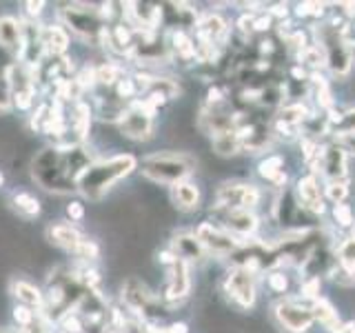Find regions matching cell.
<instances>
[{"label":"cell","mask_w":355,"mask_h":333,"mask_svg":"<svg viewBox=\"0 0 355 333\" xmlns=\"http://www.w3.org/2000/svg\"><path fill=\"white\" fill-rule=\"evenodd\" d=\"M327 14V9H324V5L322 3H302L297 7V16H302V18H306V16H311V18H322Z\"/></svg>","instance_id":"30"},{"label":"cell","mask_w":355,"mask_h":333,"mask_svg":"<svg viewBox=\"0 0 355 333\" xmlns=\"http://www.w3.org/2000/svg\"><path fill=\"white\" fill-rule=\"evenodd\" d=\"M191 291V264L178 258L171 266H166V280L162 287V302L164 305H178Z\"/></svg>","instance_id":"10"},{"label":"cell","mask_w":355,"mask_h":333,"mask_svg":"<svg viewBox=\"0 0 355 333\" xmlns=\"http://www.w3.org/2000/svg\"><path fill=\"white\" fill-rule=\"evenodd\" d=\"M171 189V203L175 205V209L180 211H196L200 205V187L193 185L191 180H184V182H178Z\"/></svg>","instance_id":"19"},{"label":"cell","mask_w":355,"mask_h":333,"mask_svg":"<svg viewBox=\"0 0 355 333\" xmlns=\"http://www.w3.org/2000/svg\"><path fill=\"white\" fill-rule=\"evenodd\" d=\"M153 118H155V111L147 103H142L140 98H136L131 105H127L125 114L120 116L116 125L125 138L144 142V140L153 138V129H155Z\"/></svg>","instance_id":"4"},{"label":"cell","mask_w":355,"mask_h":333,"mask_svg":"<svg viewBox=\"0 0 355 333\" xmlns=\"http://www.w3.org/2000/svg\"><path fill=\"white\" fill-rule=\"evenodd\" d=\"M271 27V16L266 14V16H260V18H253V29L255 31H266Z\"/></svg>","instance_id":"32"},{"label":"cell","mask_w":355,"mask_h":333,"mask_svg":"<svg viewBox=\"0 0 355 333\" xmlns=\"http://www.w3.org/2000/svg\"><path fill=\"white\" fill-rule=\"evenodd\" d=\"M351 49H353V58H355V40L351 42Z\"/></svg>","instance_id":"35"},{"label":"cell","mask_w":355,"mask_h":333,"mask_svg":"<svg viewBox=\"0 0 355 333\" xmlns=\"http://www.w3.org/2000/svg\"><path fill=\"white\" fill-rule=\"evenodd\" d=\"M311 314H313V320L320 322L329 333H347V325H342L338 311L333 309L329 300L324 298L313 300V302H311Z\"/></svg>","instance_id":"18"},{"label":"cell","mask_w":355,"mask_h":333,"mask_svg":"<svg viewBox=\"0 0 355 333\" xmlns=\"http://www.w3.org/2000/svg\"><path fill=\"white\" fill-rule=\"evenodd\" d=\"M193 233L198 242L202 244V249L207 251V255H216V258H231V255H236L244 244H247L238 240L236 236H231V233L222 229L218 222H211V220L200 222Z\"/></svg>","instance_id":"5"},{"label":"cell","mask_w":355,"mask_h":333,"mask_svg":"<svg viewBox=\"0 0 355 333\" xmlns=\"http://www.w3.org/2000/svg\"><path fill=\"white\" fill-rule=\"evenodd\" d=\"M171 251L178 255L180 260H184L187 264L193 262H202L207 258V251L202 249V244L198 242L196 233H178L171 240Z\"/></svg>","instance_id":"17"},{"label":"cell","mask_w":355,"mask_h":333,"mask_svg":"<svg viewBox=\"0 0 355 333\" xmlns=\"http://www.w3.org/2000/svg\"><path fill=\"white\" fill-rule=\"evenodd\" d=\"M333 220L338 222L340 227H353V222H355V216H353V209L349 205H333Z\"/></svg>","instance_id":"28"},{"label":"cell","mask_w":355,"mask_h":333,"mask_svg":"<svg viewBox=\"0 0 355 333\" xmlns=\"http://www.w3.org/2000/svg\"><path fill=\"white\" fill-rule=\"evenodd\" d=\"M11 207H14L16 216L22 218V220L38 218L40 211H42V203L29 191H16L14 196H11Z\"/></svg>","instance_id":"20"},{"label":"cell","mask_w":355,"mask_h":333,"mask_svg":"<svg viewBox=\"0 0 355 333\" xmlns=\"http://www.w3.org/2000/svg\"><path fill=\"white\" fill-rule=\"evenodd\" d=\"M67 216H69V222H80L85 218V205L83 203H69L67 207Z\"/></svg>","instance_id":"31"},{"label":"cell","mask_w":355,"mask_h":333,"mask_svg":"<svg viewBox=\"0 0 355 333\" xmlns=\"http://www.w3.org/2000/svg\"><path fill=\"white\" fill-rule=\"evenodd\" d=\"M324 196L331 200L333 205L344 203V200H347V196H349V182H327Z\"/></svg>","instance_id":"27"},{"label":"cell","mask_w":355,"mask_h":333,"mask_svg":"<svg viewBox=\"0 0 355 333\" xmlns=\"http://www.w3.org/2000/svg\"><path fill=\"white\" fill-rule=\"evenodd\" d=\"M266 284H269L271 291H275V293H284L286 289H288V278H286L284 271L273 269V271L269 273V278H266Z\"/></svg>","instance_id":"29"},{"label":"cell","mask_w":355,"mask_h":333,"mask_svg":"<svg viewBox=\"0 0 355 333\" xmlns=\"http://www.w3.org/2000/svg\"><path fill=\"white\" fill-rule=\"evenodd\" d=\"M349 329H351V331H355V322H351V325H349Z\"/></svg>","instance_id":"36"},{"label":"cell","mask_w":355,"mask_h":333,"mask_svg":"<svg viewBox=\"0 0 355 333\" xmlns=\"http://www.w3.org/2000/svg\"><path fill=\"white\" fill-rule=\"evenodd\" d=\"M22 38H25V22L14 16L0 18V49L18 56L22 51Z\"/></svg>","instance_id":"15"},{"label":"cell","mask_w":355,"mask_h":333,"mask_svg":"<svg viewBox=\"0 0 355 333\" xmlns=\"http://www.w3.org/2000/svg\"><path fill=\"white\" fill-rule=\"evenodd\" d=\"M262 191L249 182H225L216 191V209H249L260 205Z\"/></svg>","instance_id":"8"},{"label":"cell","mask_w":355,"mask_h":333,"mask_svg":"<svg viewBox=\"0 0 355 333\" xmlns=\"http://www.w3.org/2000/svg\"><path fill=\"white\" fill-rule=\"evenodd\" d=\"M297 60L302 67H311L313 71H318L320 67H324V53L318 44H306V47L297 53Z\"/></svg>","instance_id":"26"},{"label":"cell","mask_w":355,"mask_h":333,"mask_svg":"<svg viewBox=\"0 0 355 333\" xmlns=\"http://www.w3.org/2000/svg\"><path fill=\"white\" fill-rule=\"evenodd\" d=\"M40 36H42V47L44 53H49L51 58H62L71 44V33L67 31L60 22H47L40 25Z\"/></svg>","instance_id":"14"},{"label":"cell","mask_w":355,"mask_h":333,"mask_svg":"<svg viewBox=\"0 0 355 333\" xmlns=\"http://www.w3.org/2000/svg\"><path fill=\"white\" fill-rule=\"evenodd\" d=\"M273 320L277 327L286 333H306L313 327V314H311V305L304 300L300 302L297 298H282L280 302L273 305Z\"/></svg>","instance_id":"6"},{"label":"cell","mask_w":355,"mask_h":333,"mask_svg":"<svg viewBox=\"0 0 355 333\" xmlns=\"http://www.w3.org/2000/svg\"><path fill=\"white\" fill-rule=\"evenodd\" d=\"M211 147L218 155L222 158H229V155H236L242 149V140L238 136V129L233 131H225V133H218V136L211 138Z\"/></svg>","instance_id":"22"},{"label":"cell","mask_w":355,"mask_h":333,"mask_svg":"<svg viewBox=\"0 0 355 333\" xmlns=\"http://www.w3.org/2000/svg\"><path fill=\"white\" fill-rule=\"evenodd\" d=\"M196 166L198 160L184 151H155L138 160V171L142 173V178L166 187L189 180Z\"/></svg>","instance_id":"2"},{"label":"cell","mask_w":355,"mask_h":333,"mask_svg":"<svg viewBox=\"0 0 355 333\" xmlns=\"http://www.w3.org/2000/svg\"><path fill=\"white\" fill-rule=\"evenodd\" d=\"M9 291L16 298V305L36 309V311L44 309V291L36 282L27 280V278H14L9 284Z\"/></svg>","instance_id":"16"},{"label":"cell","mask_w":355,"mask_h":333,"mask_svg":"<svg viewBox=\"0 0 355 333\" xmlns=\"http://www.w3.org/2000/svg\"><path fill=\"white\" fill-rule=\"evenodd\" d=\"M295 198L297 205L302 211H309V214L322 216L324 214V196H322V189L315 173L302 176L295 185Z\"/></svg>","instance_id":"13"},{"label":"cell","mask_w":355,"mask_h":333,"mask_svg":"<svg viewBox=\"0 0 355 333\" xmlns=\"http://www.w3.org/2000/svg\"><path fill=\"white\" fill-rule=\"evenodd\" d=\"M347 333H355V331H351V329H349V325H347Z\"/></svg>","instance_id":"37"},{"label":"cell","mask_w":355,"mask_h":333,"mask_svg":"<svg viewBox=\"0 0 355 333\" xmlns=\"http://www.w3.org/2000/svg\"><path fill=\"white\" fill-rule=\"evenodd\" d=\"M329 133H336L338 138L355 136V109L342 111V114H331L329 118Z\"/></svg>","instance_id":"23"},{"label":"cell","mask_w":355,"mask_h":333,"mask_svg":"<svg viewBox=\"0 0 355 333\" xmlns=\"http://www.w3.org/2000/svg\"><path fill=\"white\" fill-rule=\"evenodd\" d=\"M3 185H5V173L0 171V187H3Z\"/></svg>","instance_id":"34"},{"label":"cell","mask_w":355,"mask_h":333,"mask_svg":"<svg viewBox=\"0 0 355 333\" xmlns=\"http://www.w3.org/2000/svg\"><path fill=\"white\" fill-rule=\"evenodd\" d=\"M320 169L329 182H347L349 178V153L340 142H331L322 147L320 153Z\"/></svg>","instance_id":"11"},{"label":"cell","mask_w":355,"mask_h":333,"mask_svg":"<svg viewBox=\"0 0 355 333\" xmlns=\"http://www.w3.org/2000/svg\"><path fill=\"white\" fill-rule=\"evenodd\" d=\"M309 118H311L309 116V109L304 105H300V103L282 107L280 109V116H277V120H282V122H286V125H291V127H300Z\"/></svg>","instance_id":"25"},{"label":"cell","mask_w":355,"mask_h":333,"mask_svg":"<svg viewBox=\"0 0 355 333\" xmlns=\"http://www.w3.org/2000/svg\"><path fill=\"white\" fill-rule=\"evenodd\" d=\"M313 36L318 47L324 53V67L336 78H347L353 67V49L349 40V22L338 27L336 22L313 27Z\"/></svg>","instance_id":"3"},{"label":"cell","mask_w":355,"mask_h":333,"mask_svg":"<svg viewBox=\"0 0 355 333\" xmlns=\"http://www.w3.org/2000/svg\"><path fill=\"white\" fill-rule=\"evenodd\" d=\"M286 14H288V9H286V5H275L273 9H269V16H277V18H286Z\"/></svg>","instance_id":"33"},{"label":"cell","mask_w":355,"mask_h":333,"mask_svg":"<svg viewBox=\"0 0 355 333\" xmlns=\"http://www.w3.org/2000/svg\"><path fill=\"white\" fill-rule=\"evenodd\" d=\"M336 260L340 264L342 273H349L355 269V236L342 238L336 249Z\"/></svg>","instance_id":"24"},{"label":"cell","mask_w":355,"mask_h":333,"mask_svg":"<svg viewBox=\"0 0 355 333\" xmlns=\"http://www.w3.org/2000/svg\"><path fill=\"white\" fill-rule=\"evenodd\" d=\"M258 173L266 178L269 182L282 187L286 182V173H284V158L282 155H266V158L258 164Z\"/></svg>","instance_id":"21"},{"label":"cell","mask_w":355,"mask_h":333,"mask_svg":"<svg viewBox=\"0 0 355 333\" xmlns=\"http://www.w3.org/2000/svg\"><path fill=\"white\" fill-rule=\"evenodd\" d=\"M138 169V158L133 153H116L109 158H96L78 176L76 194L89 203H100L120 180H125Z\"/></svg>","instance_id":"1"},{"label":"cell","mask_w":355,"mask_h":333,"mask_svg":"<svg viewBox=\"0 0 355 333\" xmlns=\"http://www.w3.org/2000/svg\"><path fill=\"white\" fill-rule=\"evenodd\" d=\"M47 240L53 244V247L76 255L78 249L83 247V242L87 240V236L73 225V222L60 220V222H51V225L47 227Z\"/></svg>","instance_id":"12"},{"label":"cell","mask_w":355,"mask_h":333,"mask_svg":"<svg viewBox=\"0 0 355 333\" xmlns=\"http://www.w3.org/2000/svg\"><path fill=\"white\" fill-rule=\"evenodd\" d=\"M225 293L240 309H251L258 300V273L247 266H231L225 278Z\"/></svg>","instance_id":"7"},{"label":"cell","mask_w":355,"mask_h":333,"mask_svg":"<svg viewBox=\"0 0 355 333\" xmlns=\"http://www.w3.org/2000/svg\"><path fill=\"white\" fill-rule=\"evenodd\" d=\"M214 211L218 216V225L242 242L253 238L255 231H258V227H260L258 216L249 209H216L214 207Z\"/></svg>","instance_id":"9"}]
</instances>
